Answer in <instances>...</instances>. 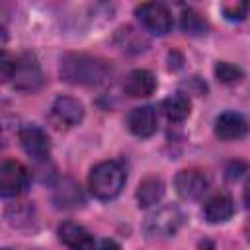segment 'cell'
<instances>
[{"instance_id": "12", "label": "cell", "mask_w": 250, "mask_h": 250, "mask_svg": "<svg viewBox=\"0 0 250 250\" xmlns=\"http://www.w3.org/2000/svg\"><path fill=\"white\" fill-rule=\"evenodd\" d=\"M248 133V121L236 111H225L215 121V135L223 141L242 139Z\"/></svg>"}, {"instance_id": "6", "label": "cell", "mask_w": 250, "mask_h": 250, "mask_svg": "<svg viewBox=\"0 0 250 250\" xmlns=\"http://www.w3.org/2000/svg\"><path fill=\"white\" fill-rule=\"evenodd\" d=\"M184 215L176 205H166L160 207L156 213H152L146 221V232L150 236H158V238H166L176 234V230L182 227Z\"/></svg>"}, {"instance_id": "2", "label": "cell", "mask_w": 250, "mask_h": 250, "mask_svg": "<svg viewBox=\"0 0 250 250\" xmlns=\"http://www.w3.org/2000/svg\"><path fill=\"white\" fill-rule=\"evenodd\" d=\"M125 184V170L117 160H104L96 164L88 176V188L98 199H113Z\"/></svg>"}, {"instance_id": "15", "label": "cell", "mask_w": 250, "mask_h": 250, "mask_svg": "<svg viewBox=\"0 0 250 250\" xmlns=\"http://www.w3.org/2000/svg\"><path fill=\"white\" fill-rule=\"evenodd\" d=\"M162 195H164V182L156 176L145 178L137 188L139 207H152L162 199Z\"/></svg>"}, {"instance_id": "13", "label": "cell", "mask_w": 250, "mask_h": 250, "mask_svg": "<svg viewBox=\"0 0 250 250\" xmlns=\"http://www.w3.org/2000/svg\"><path fill=\"white\" fill-rule=\"evenodd\" d=\"M123 90L131 98H146L156 90V78L150 70L145 68L131 70L123 82Z\"/></svg>"}, {"instance_id": "18", "label": "cell", "mask_w": 250, "mask_h": 250, "mask_svg": "<svg viewBox=\"0 0 250 250\" xmlns=\"http://www.w3.org/2000/svg\"><path fill=\"white\" fill-rule=\"evenodd\" d=\"M182 29L189 35H203L207 31V23L199 14H195L193 10H188L182 14Z\"/></svg>"}, {"instance_id": "23", "label": "cell", "mask_w": 250, "mask_h": 250, "mask_svg": "<svg viewBox=\"0 0 250 250\" xmlns=\"http://www.w3.org/2000/svg\"><path fill=\"white\" fill-rule=\"evenodd\" d=\"M244 203L250 207V178H248V182H246V186H244Z\"/></svg>"}, {"instance_id": "8", "label": "cell", "mask_w": 250, "mask_h": 250, "mask_svg": "<svg viewBox=\"0 0 250 250\" xmlns=\"http://www.w3.org/2000/svg\"><path fill=\"white\" fill-rule=\"evenodd\" d=\"M20 145L25 150V154L33 160H45L51 152V141L49 135L37 127V125H23L18 133Z\"/></svg>"}, {"instance_id": "11", "label": "cell", "mask_w": 250, "mask_h": 250, "mask_svg": "<svg viewBox=\"0 0 250 250\" xmlns=\"http://www.w3.org/2000/svg\"><path fill=\"white\" fill-rule=\"evenodd\" d=\"M59 238L70 250H96L94 236L78 223L66 221L59 227Z\"/></svg>"}, {"instance_id": "9", "label": "cell", "mask_w": 250, "mask_h": 250, "mask_svg": "<svg viewBox=\"0 0 250 250\" xmlns=\"http://www.w3.org/2000/svg\"><path fill=\"white\" fill-rule=\"evenodd\" d=\"M176 189L184 199H197L209 189V176L197 168L182 170L176 176Z\"/></svg>"}, {"instance_id": "5", "label": "cell", "mask_w": 250, "mask_h": 250, "mask_svg": "<svg viewBox=\"0 0 250 250\" xmlns=\"http://www.w3.org/2000/svg\"><path fill=\"white\" fill-rule=\"evenodd\" d=\"M82 117H84L82 104L70 96H59L49 111V121L57 129H72L82 121Z\"/></svg>"}, {"instance_id": "20", "label": "cell", "mask_w": 250, "mask_h": 250, "mask_svg": "<svg viewBox=\"0 0 250 250\" xmlns=\"http://www.w3.org/2000/svg\"><path fill=\"white\" fill-rule=\"evenodd\" d=\"M223 10V16L227 20H244L248 10H250V2H227L221 6Z\"/></svg>"}, {"instance_id": "14", "label": "cell", "mask_w": 250, "mask_h": 250, "mask_svg": "<svg viewBox=\"0 0 250 250\" xmlns=\"http://www.w3.org/2000/svg\"><path fill=\"white\" fill-rule=\"evenodd\" d=\"M232 213H234V205L227 193H217L209 197L203 205V215L209 223H225L232 217Z\"/></svg>"}, {"instance_id": "21", "label": "cell", "mask_w": 250, "mask_h": 250, "mask_svg": "<svg viewBox=\"0 0 250 250\" xmlns=\"http://www.w3.org/2000/svg\"><path fill=\"white\" fill-rule=\"evenodd\" d=\"M14 70H16V57H12L8 53H2V59H0V74H2V80L4 82L12 80Z\"/></svg>"}, {"instance_id": "7", "label": "cell", "mask_w": 250, "mask_h": 250, "mask_svg": "<svg viewBox=\"0 0 250 250\" xmlns=\"http://www.w3.org/2000/svg\"><path fill=\"white\" fill-rule=\"evenodd\" d=\"M29 184L27 168L18 160H6L0 166V193L4 197H14L25 191Z\"/></svg>"}, {"instance_id": "16", "label": "cell", "mask_w": 250, "mask_h": 250, "mask_svg": "<svg viewBox=\"0 0 250 250\" xmlns=\"http://www.w3.org/2000/svg\"><path fill=\"white\" fill-rule=\"evenodd\" d=\"M162 115L172 123H182L189 115V100L184 94H174L160 104Z\"/></svg>"}, {"instance_id": "19", "label": "cell", "mask_w": 250, "mask_h": 250, "mask_svg": "<svg viewBox=\"0 0 250 250\" xmlns=\"http://www.w3.org/2000/svg\"><path fill=\"white\" fill-rule=\"evenodd\" d=\"M215 76L225 82V84H232V82H238L242 78V70L236 66V64H230L227 61H221L215 64Z\"/></svg>"}, {"instance_id": "10", "label": "cell", "mask_w": 250, "mask_h": 250, "mask_svg": "<svg viewBox=\"0 0 250 250\" xmlns=\"http://www.w3.org/2000/svg\"><path fill=\"white\" fill-rule=\"evenodd\" d=\"M127 129L135 137H150L156 131V111L152 105H139L127 113Z\"/></svg>"}, {"instance_id": "22", "label": "cell", "mask_w": 250, "mask_h": 250, "mask_svg": "<svg viewBox=\"0 0 250 250\" xmlns=\"http://www.w3.org/2000/svg\"><path fill=\"white\" fill-rule=\"evenodd\" d=\"M96 250H121V248H119V244H117V242H113V240L105 238V240H102L100 244H96Z\"/></svg>"}, {"instance_id": "17", "label": "cell", "mask_w": 250, "mask_h": 250, "mask_svg": "<svg viewBox=\"0 0 250 250\" xmlns=\"http://www.w3.org/2000/svg\"><path fill=\"white\" fill-rule=\"evenodd\" d=\"M55 201L59 207H78L82 203V193L78 189V186L70 180H64L61 188H57V193H55Z\"/></svg>"}, {"instance_id": "1", "label": "cell", "mask_w": 250, "mask_h": 250, "mask_svg": "<svg viewBox=\"0 0 250 250\" xmlns=\"http://www.w3.org/2000/svg\"><path fill=\"white\" fill-rule=\"evenodd\" d=\"M109 74L111 66L107 61L86 53H68L61 61V76L70 84H102L109 78Z\"/></svg>"}, {"instance_id": "4", "label": "cell", "mask_w": 250, "mask_h": 250, "mask_svg": "<svg viewBox=\"0 0 250 250\" xmlns=\"http://www.w3.org/2000/svg\"><path fill=\"white\" fill-rule=\"evenodd\" d=\"M12 82L21 92H33L43 84V72L35 55L21 53L16 57V70H14Z\"/></svg>"}, {"instance_id": "3", "label": "cell", "mask_w": 250, "mask_h": 250, "mask_svg": "<svg viewBox=\"0 0 250 250\" xmlns=\"http://www.w3.org/2000/svg\"><path fill=\"white\" fill-rule=\"evenodd\" d=\"M139 23L152 35H166L172 27V14L160 2H145L135 8Z\"/></svg>"}, {"instance_id": "24", "label": "cell", "mask_w": 250, "mask_h": 250, "mask_svg": "<svg viewBox=\"0 0 250 250\" xmlns=\"http://www.w3.org/2000/svg\"><path fill=\"white\" fill-rule=\"evenodd\" d=\"M246 236H248V240H250V223L246 225Z\"/></svg>"}]
</instances>
